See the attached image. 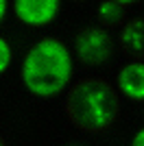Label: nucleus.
<instances>
[{
	"label": "nucleus",
	"instance_id": "1",
	"mask_svg": "<svg viewBox=\"0 0 144 146\" xmlns=\"http://www.w3.org/2000/svg\"><path fill=\"white\" fill-rule=\"evenodd\" d=\"M72 79L70 50L55 37H46L26 52L22 63L24 87L39 98L57 96Z\"/></svg>",
	"mask_w": 144,
	"mask_h": 146
},
{
	"label": "nucleus",
	"instance_id": "8",
	"mask_svg": "<svg viewBox=\"0 0 144 146\" xmlns=\"http://www.w3.org/2000/svg\"><path fill=\"white\" fill-rule=\"evenodd\" d=\"M9 66H11V48H9L5 37H0V74L7 72Z\"/></svg>",
	"mask_w": 144,
	"mask_h": 146
},
{
	"label": "nucleus",
	"instance_id": "5",
	"mask_svg": "<svg viewBox=\"0 0 144 146\" xmlns=\"http://www.w3.org/2000/svg\"><path fill=\"white\" fill-rule=\"evenodd\" d=\"M118 87L129 100H144V63L133 61L118 72Z\"/></svg>",
	"mask_w": 144,
	"mask_h": 146
},
{
	"label": "nucleus",
	"instance_id": "9",
	"mask_svg": "<svg viewBox=\"0 0 144 146\" xmlns=\"http://www.w3.org/2000/svg\"><path fill=\"white\" fill-rule=\"evenodd\" d=\"M131 146H144V127L140 129L138 133H135V137H133V142H131Z\"/></svg>",
	"mask_w": 144,
	"mask_h": 146
},
{
	"label": "nucleus",
	"instance_id": "4",
	"mask_svg": "<svg viewBox=\"0 0 144 146\" xmlns=\"http://www.w3.org/2000/svg\"><path fill=\"white\" fill-rule=\"evenodd\" d=\"M59 9L61 5L57 0H15L13 2V13L26 26L50 24L57 18Z\"/></svg>",
	"mask_w": 144,
	"mask_h": 146
},
{
	"label": "nucleus",
	"instance_id": "3",
	"mask_svg": "<svg viewBox=\"0 0 144 146\" xmlns=\"http://www.w3.org/2000/svg\"><path fill=\"white\" fill-rule=\"evenodd\" d=\"M77 57L87 66H103L111 55V39L101 29H85L79 33L77 42Z\"/></svg>",
	"mask_w": 144,
	"mask_h": 146
},
{
	"label": "nucleus",
	"instance_id": "10",
	"mask_svg": "<svg viewBox=\"0 0 144 146\" xmlns=\"http://www.w3.org/2000/svg\"><path fill=\"white\" fill-rule=\"evenodd\" d=\"M7 9H9V5H7L5 0H0V22H2V18L7 15Z\"/></svg>",
	"mask_w": 144,
	"mask_h": 146
},
{
	"label": "nucleus",
	"instance_id": "7",
	"mask_svg": "<svg viewBox=\"0 0 144 146\" xmlns=\"http://www.w3.org/2000/svg\"><path fill=\"white\" fill-rule=\"evenodd\" d=\"M98 15L107 22H114L122 15V5L120 2H103V5H98Z\"/></svg>",
	"mask_w": 144,
	"mask_h": 146
},
{
	"label": "nucleus",
	"instance_id": "6",
	"mask_svg": "<svg viewBox=\"0 0 144 146\" xmlns=\"http://www.w3.org/2000/svg\"><path fill=\"white\" fill-rule=\"evenodd\" d=\"M125 48H129L131 52H138L144 55V20H133L122 29V35H120Z\"/></svg>",
	"mask_w": 144,
	"mask_h": 146
},
{
	"label": "nucleus",
	"instance_id": "11",
	"mask_svg": "<svg viewBox=\"0 0 144 146\" xmlns=\"http://www.w3.org/2000/svg\"><path fill=\"white\" fill-rule=\"evenodd\" d=\"M0 146H5V144H2V140H0Z\"/></svg>",
	"mask_w": 144,
	"mask_h": 146
},
{
	"label": "nucleus",
	"instance_id": "2",
	"mask_svg": "<svg viewBox=\"0 0 144 146\" xmlns=\"http://www.w3.org/2000/svg\"><path fill=\"white\" fill-rule=\"evenodd\" d=\"M74 122L87 129H105L114 122L118 113V103L107 85L103 83H83L72 92L68 103Z\"/></svg>",
	"mask_w": 144,
	"mask_h": 146
}]
</instances>
